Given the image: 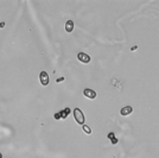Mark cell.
Returning a JSON list of instances; mask_svg holds the SVG:
<instances>
[{
  "mask_svg": "<svg viewBox=\"0 0 159 158\" xmlns=\"http://www.w3.org/2000/svg\"><path fill=\"white\" fill-rule=\"evenodd\" d=\"M72 113H74V118H75V120L78 125H84V114H83V112L80 109V108H75L74 111H72Z\"/></svg>",
  "mask_w": 159,
  "mask_h": 158,
  "instance_id": "obj_1",
  "label": "cell"
},
{
  "mask_svg": "<svg viewBox=\"0 0 159 158\" xmlns=\"http://www.w3.org/2000/svg\"><path fill=\"white\" fill-rule=\"evenodd\" d=\"M49 81H50V77H49V74L46 71H41L39 73V82L42 83V86L46 87L49 84Z\"/></svg>",
  "mask_w": 159,
  "mask_h": 158,
  "instance_id": "obj_2",
  "label": "cell"
},
{
  "mask_svg": "<svg viewBox=\"0 0 159 158\" xmlns=\"http://www.w3.org/2000/svg\"><path fill=\"white\" fill-rule=\"evenodd\" d=\"M70 114V108H64L63 111L58 112V113L55 114V119L56 120H59V119H65L68 115Z\"/></svg>",
  "mask_w": 159,
  "mask_h": 158,
  "instance_id": "obj_3",
  "label": "cell"
},
{
  "mask_svg": "<svg viewBox=\"0 0 159 158\" xmlns=\"http://www.w3.org/2000/svg\"><path fill=\"white\" fill-rule=\"evenodd\" d=\"M77 60L82 63H89L91 61V57L87 54H84V52H80V54H77Z\"/></svg>",
  "mask_w": 159,
  "mask_h": 158,
  "instance_id": "obj_4",
  "label": "cell"
},
{
  "mask_svg": "<svg viewBox=\"0 0 159 158\" xmlns=\"http://www.w3.org/2000/svg\"><path fill=\"white\" fill-rule=\"evenodd\" d=\"M83 95L87 97V99H90V100H93V99H95L96 97V92L95 90H93V89H84L83 90Z\"/></svg>",
  "mask_w": 159,
  "mask_h": 158,
  "instance_id": "obj_5",
  "label": "cell"
},
{
  "mask_svg": "<svg viewBox=\"0 0 159 158\" xmlns=\"http://www.w3.org/2000/svg\"><path fill=\"white\" fill-rule=\"evenodd\" d=\"M132 112H133V108H132L131 106H125V107H122V108H121L120 114H121V115H124V117H127V115L132 114Z\"/></svg>",
  "mask_w": 159,
  "mask_h": 158,
  "instance_id": "obj_6",
  "label": "cell"
},
{
  "mask_svg": "<svg viewBox=\"0 0 159 158\" xmlns=\"http://www.w3.org/2000/svg\"><path fill=\"white\" fill-rule=\"evenodd\" d=\"M107 138H108V139L112 142V144H113V145H115V144H118V143H119V140H118V138L115 137L114 132L108 133V134H107Z\"/></svg>",
  "mask_w": 159,
  "mask_h": 158,
  "instance_id": "obj_7",
  "label": "cell"
},
{
  "mask_svg": "<svg viewBox=\"0 0 159 158\" xmlns=\"http://www.w3.org/2000/svg\"><path fill=\"white\" fill-rule=\"evenodd\" d=\"M72 30H74V22L68 20L67 23H65V31L67 32H72Z\"/></svg>",
  "mask_w": 159,
  "mask_h": 158,
  "instance_id": "obj_8",
  "label": "cell"
},
{
  "mask_svg": "<svg viewBox=\"0 0 159 158\" xmlns=\"http://www.w3.org/2000/svg\"><path fill=\"white\" fill-rule=\"evenodd\" d=\"M82 130H83V132L85 133V134H91V128H90V126H88V125H83L82 126Z\"/></svg>",
  "mask_w": 159,
  "mask_h": 158,
  "instance_id": "obj_9",
  "label": "cell"
},
{
  "mask_svg": "<svg viewBox=\"0 0 159 158\" xmlns=\"http://www.w3.org/2000/svg\"><path fill=\"white\" fill-rule=\"evenodd\" d=\"M62 81H64V77H59L56 80V82H62Z\"/></svg>",
  "mask_w": 159,
  "mask_h": 158,
  "instance_id": "obj_10",
  "label": "cell"
},
{
  "mask_svg": "<svg viewBox=\"0 0 159 158\" xmlns=\"http://www.w3.org/2000/svg\"><path fill=\"white\" fill-rule=\"evenodd\" d=\"M137 49H138V47H137V45H134V47H132L131 50H132V51H134V50H137Z\"/></svg>",
  "mask_w": 159,
  "mask_h": 158,
  "instance_id": "obj_11",
  "label": "cell"
},
{
  "mask_svg": "<svg viewBox=\"0 0 159 158\" xmlns=\"http://www.w3.org/2000/svg\"><path fill=\"white\" fill-rule=\"evenodd\" d=\"M0 158H3V153L1 152H0Z\"/></svg>",
  "mask_w": 159,
  "mask_h": 158,
  "instance_id": "obj_12",
  "label": "cell"
}]
</instances>
